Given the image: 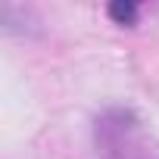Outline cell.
I'll return each instance as SVG.
<instances>
[{
	"label": "cell",
	"mask_w": 159,
	"mask_h": 159,
	"mask_svg": "<svg viewBox=\"0 0 159 159\" xmlns=\"http://www.w3.org/2000/svg\"><path fill=\"white\" fill-rule=\"evenodd\" d=\"M109 19H116L119 25H134L137 22V7L134 3H109Z\"/></svg>",
	"instance_id": "7a4b0ae2"
},
{
	"label": "cell",
	"mask_w": 159,
	"mask_h": 159,
	"mask_svg": "<svg viewBox=\"0 0 159 159\" xmlns=\"http://www.w3.org/2000/svg\"><path fill=\"white\" fill-rule=\"evenodd\" d=\"M97 143L106 159H159L128 112H112V116L100 119L97 122Z\"/></svg>",
	"instance_id": "6da1fadb"
}]
</instances>
